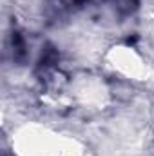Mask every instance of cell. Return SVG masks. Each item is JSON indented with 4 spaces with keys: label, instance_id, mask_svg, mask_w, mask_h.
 I'll return each mask as SVG.
<instances>
[]
</instances>
